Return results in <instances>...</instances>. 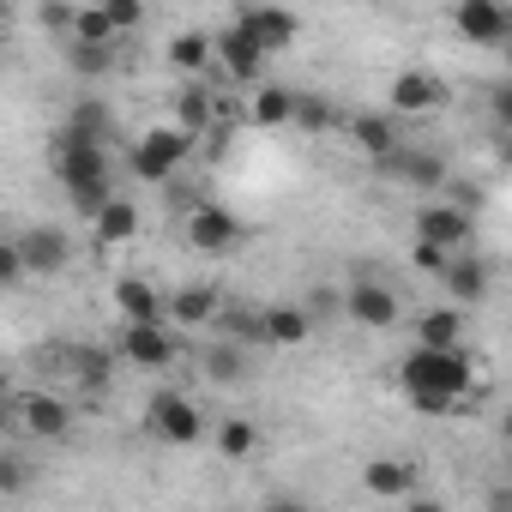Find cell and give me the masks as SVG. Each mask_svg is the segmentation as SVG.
Segmentation results:
<instances>
[{"mask_svg":"<svg viewBox=\"0 0 512 512\" xmlns=\"http://www.w3.org/2000/svg\"><path fill=\"white\" fill-rule=\"evenodd\" d=\"M398 386H404V398H410L416 410L446 416V410H458V404L470 398L476 362H470L464 350H410V356L398 362Z\"/></svg>","mask_w":512,"mask_h":512,"instance_id":"1","label":"cell"},{"mask_svg":"<svg viewBox=\"0 0 512 512\" xmlns=\"http://www.w3.org/2000/svg\"><path fill=\"white\" fill-rule=\"evenodd\" d=\"M49 169H55V181L67 187V199L85 217H97L115 199V169H109V145L103 139H85V133L61 127L55 133V151H49Z\"/></svg>","mask_w":512,"mask_h":512,"instance_id":"2","label":"cell"},{"mask_svg":"<svg viewBox=\"0 0 512 512\" xmlns=\"http://www.w3.org/2000/svg\"><path fill=\"white\" fill-rule=\"evenodd\" d=\"M145 428H151L157 440H169V446H199V440H211L205 410H199L187 392H175V386L151 392V404H145Z\"/></svg>","mask_w":512,"mask_h":512,"instance_id":"3","label":"cell"},{"mask_svg":"<svg viewBox=\"0 0 512 512\" xmlns=\"http://www.w3.org/2000/svg\"><path fill=\"white\" fill-rule=\"evenodd\" d=\"M416 241L446 247V253H470V241H476V211L458 205V199H428V205H416Z\"/></svg>","mask_w":512,"mask_h":512,"instance_id":"4","label":"cell"},{"mask_svg":"<svg viewBox=\"0 0 512 512\" xmlns=\"http://www.w3.org/2000/svg\"><path fill=\"white\" fill-rule=\"evenodd\" d=\"M13 422L31 440H67L73 434V404L61 392H49V386H31V392L13 398Z\"/></svg>","mask_w":512,"mask_h":512,"instance_id":"5","label":"cell"},{"mask_svg":"<svg viewBox=\"0 0 512 512\" xmlns=\"http://www.w3.org/2000/svg\"><path fill=\"white\" fill-rule=\"evenodd\" d=\"M193 157V139L181 127H151L139 145H133V175L139 181H175V169Z\"/></svg>","mask_w":512,"mask_h":512,"instance_id":"6","label":"cell"},{"mask_svg":"<svg viewBox=\"0 0 512 512\" xmlns=\"http://www.w3.org/2000/svg\"><path fill=\"white\" fill-rule=\"evenodd\" d=\"M452 25H458V37L476 43V49L512 43V7H500V0H458V7H452Z\"/></svg>","mask_w":512,"mask_h":512,"instance_id":"7","label":"cell"},{"mask_svg":"<svg viewBox=\"0 0 512 512\" xmlns=\"http://www.w3.org/2000/svg\"><path fill=\"white\" fill-rule=\"evenodd\" d=\"M446 103V79L428 73V67H404L392 85H386V109L392 115H434Z\"/></svg>","mask_w":512,"mask_h":512,"instance_id":"8","label":"cell"},{"mask_svg":"<svg viewBox=\"0 0 512 512\" xmlns=\"http://www.w3.org/2000/svg\"><path fill=\"white\" fill-rule=\"evenodd\" d=\"M187 241H193L199 253H229L235 241H247V223H241L235 211H223V205L199 199V205L187 211Z\"/></svg>","mask_w":512,"mask_h":512,"instance_id":"9","label":"cell"},{"mask_svg":"<svg viewBox=\"0 0 512 512\" xmlns=\"http://www.w3.org/2000/svg\"><path fill=\"white\" fill-rule=\"evenodd\" d=\"M344 314H350V326H362V332H392V326H398V296H392L380 278H356V284L344 290Z\"/></svg>","mask_w":512,"mask_h":512,"instance_id":"10","label":"cell"},{"mask_svg":"<svg viewBox=\"0 0 512 512\" xmlns=\"http://www.w3.org/2000/svg\"><path fill=\"white\" fill-rule=\"evenodd\" d=\"M121 356H127L133 368H145V374H163V368H175L181 338H175L169 320H163V326H127V332H121Z\"/></svg>","mask_w":512,"mask_h":512,"instance_id":"11","label":"cell"},{"mask_svg":"<svg viewBox=\"0 0 512 512\" xmlns=\"http://www.w3.org/2000/svg\"><path fill=\"white\" fill-rule=\"evenodd\" d=\"M235 25L260 43L266 55H278V49H290L296 37H302V19L296 13H284V7H247V13H235Z\"/></svg>","mask_w":512,"mask_h":512,"instance_id":"12","label":"cell"},{"mask_svg":"<svg viewBox=\"0 0 512 512\" xmlns=\"http://www.w3.org/2000/svg\"><path fill=\"white\" fill-rule=\"evenodd\" d=\"M217 67H223L235 85H253V79H260V67H266V49H260V43H253V37L229 19V25L217 31Z\"/></svg>","mask_w":512,"mask_h":512,"instance_id":"13","label":"cell"},{"mask_svg":"<svg viewBox=\"0 0 512 512\" xmlns=\"http://www.w3.org/2000/svg\"><path fill=\"white\" fill-rule=\"evenodd\" d=\"M392 181H404V187H416V193H440L446 187V163L434 157V151H416V145H398L386 163H380Z\"/></svg>","mask_w":512,"mask_h":512,"instance_id":"14","label":"cell"},{"mask_svg":"<svg viewBox=\"0 0 512 512\" xmlns=\"http://www.w3.org/2000/svg\"><path fill=\"white\" fill-rule=\"evenodd\" d=\"M344 133H350V145L362 151V157H374V163H386L404 139H398V121L392 115H374V109H362V115H344Z\"/></svg>","mask_w":512,"mask_h":512,"instance_id":"15","label":"cell"},{"mask_svg":"<svg viewBox=\"0 0 512 512\" xmlns=\"http://www.w3.org/2000/svg\"><path fill=\"white\" fill-rule=\"evenodd\" d=\"M115 308L127 314V326H163L169 320V296L145 278H115Z\"/></svg>","mask_w":512,"mask_h":512,"instance_id":"16","label":"cell"},{"mask_svg":"<svg viewBox=\"0 0 512 512\" xmlns=\"http://www.w3.org/2000/svg\"><path fill=\"white\" fill-rule=\"evenodd\" d=\"M416 464H404V458H368L362 464V488L374 494V500H416Z\"/></svg>","mask_w":512,"mask_h":512,"instance_id":"17","label":"cell"},{"mask_svg":"<svg viewBox=\"0 0 512 512\" xmlns=\"http://www.w3.org/2000/svg\"><path fill=\"white\" fill-rule=\"evenodd\" d=\"M223 314V296H217V284H181L175 296H169V326L181 332V326H211Z\"/></svg>","mask_w":512,"mask_h":512,"instance_id":"18","label":"cell"},{"mask_svg":"<svg viewBox=\"0 0 512 512\" xmlns=\"http://www.w3.org/2000/svg\"><path fill=\"white\" fill-rule=\"evenodd\" d=\"M175 127L199 145V139H211L217 133V91H205V85H187L181 97H175Z\"/></svg>","mask_w":512,"mask_h":512,"instance_id":"19","label":"cell"},{"mask_svg":"<svg viewBox=\"0 0 512 512\" xmlns=\"http://www.w3.org/2000/svg\"><path fill=\"white\" fill-rule=\"evenodd\" d=\"M19 247H25V266L31 272H67V260H73V241L61 235V229H25L19 235Z\"/></svg>","mask_w":512,"mask_h":512,"instance_id":"20","label":"cell"},{"mask_svg":"<svg viewBox=\"0 0 512 512\" xmlns=\"http://www.w3.org/2000/svg\"><path fill=\"white\" fill-rule=\"evenodd\" d=\"M260 314H266V344H278V350H296V344L314 338V314L296 308V302H272Z\"/></svg>","mask_w":512,"mask_h":512,"instance_id":"21","label":"cell"},{"mask_svg":"<svg viewBox=\"0 0 512 512\" xmlns=\"http://www.w3.org/2000/svg\"><path fill=\"white\" fill-rule=\"evenodd\" d=\"M416 350H464V308H428L416 320Z\"/></svg>","mask_w":512,"mask_h":512,"instance_id":"22","label":"cell"},{"mask_svg":"<svg viewBox=\"0 0 512 512\" xmlns=\"http://www.w3.org/2000/svg\"><path fill=\"white\" fill-rule=\"evenodd\" d=\"M440 290L452 296V308H476V302L488 296V266L476 260V253H458V260H452V272L440 278Z\"/></svg>","mask_w":512,"mask_h":512,"instance_id":"23","label":"cell"},{"mask_svg":"<svg viewBox=\"0 0 512 512\" xmlns=\"http://www.w3.org/2000/svg\"><path fill=\"white\" fill-rule=\"evenodd\" d=\"M169 67L187 73V79L199 85V73L217 67V37H205V31H181V37H169Z\"/></svg>","mask_w":512,"mask_h":512,"instance_id":"24","label":"cell"},{"mask_svg":"<svg viewBox=\"0 0 512 512\" xmlns=\"http://www.w3.org/2000/svg\"><path fill=\"white\" fill-rule=\"evenodd\" d=\"M91 235H97V247H121V241H133V235H139V205H133L127 193H115V199L91 217Z\"/></svg>","mask_w":512,"mask_h":512,"instance_id":"25","label":"cell"},{"mask_svg":"<svg viewBox=\"0 0 512 512\" xmlns=\"http://www.w3.org/2000/svg\"><path fill=\"white\" fill-rule=\"evenodd\" d=\"M247 121L253 127H296V91L290 85H260L247 97Z\"/></svg>","mask_w":512,"mask_h":512,"instance_id":"26","label":"cell"},{"mask_svg":"<svg viewBox=\"0 0 512 512\" xmlns=\"http://www.w3.org/2000/svg\"><path fill=\"white\" fill-rule=\"evenodd\" d=\"M199 368H205V380H217V386H229V380H241V344L235 338H217V344H205L199 350Z\"/></svg>","mask_w":512,"mask_h":512,"instance_id":"27","label":"cell"},{"mask_svg":"<svg viewBox=\"0 0 512 512\" xmlns=\"http://www.w3.org/2000/svg\"><path fill=\"white\" fill-rule=\"evenodd\" d=\"M67 368H73V380H79L85 392H103V386L115 380V362H109L103 350H67Z\"/></svg>","mask_w":512,"mask_h":512,"instance_id":"28","label":"cell"},{"mask_svg":"<svg viewBox=\"0 0 512 512\" xmlns=\"http://www.w3.org/2000/svg\"><path fill=\"white\" fill-rule=\"evenodd\" d=\"M211 440H217V452H223V458H247L253 446H260V428H253L247 416H229V422H217V434H211Z\"/></svg>","mask_w":512,"mask_h":512,"instance_id":"29","label":"cell"},{"mask_svg":"<svg viewBox=\"0 0 512 512\" xmlns=\"http://www.w3.org/2000/svg\"><path fill=\"white\" fill-rule=\"evenodd\" d=\"M73 43H97V49H115V43H121V31H115L109 7H85V13H79V25H73Z\"/></svg>","mask_w":512,"mask_h":512,"instance_id":"30","label":"cell"},{"mask_svg":"<svg viewBox=\"0 0 512 512\" xmlns=\"http://www.w3.org/2000/svg\"><path fill=\"white\" fill-rule=\"evenodd\" d=\"M296 127H302V133H332V127H338V109H332L320 91H296Z\"/></svg>","mask_w":512,"mask_h":512,"instance_id":"31","label":"cell"},{"mask_svg":"<svg viewBox=\"0 0 512 512\" xmlns=\"http://www.w3.org/2000/svg\"><path fill=\"white\" fill-rule=\"evenodd\" d=\"M67 61H73V73H85V79H103V73L115 67V49H97V43H73V49H67Z\"/></svg>","mask_w":512,"mask_h":512,"instance_id":"32","label":"cell"},{"mask_svg":"<svg viewBox=\"0 0 512 512\" xmlns=\"http://www.w3.org/2000/svg\"><path fill=\"white\" fill-rule=\"evenodd\" d=\"M31 278V266H25V247H19V235L13 241H0V290H19Z\"/></svg>","mask_w":512,"mask_h":512,"instance_id":"33","label":"cell"},{"mask_svg":"<svg viewBox=\"0 0 512 512\" xmlns=\"http://www.w3.org/2000/svg\"><path fill=\"white\" fill-rule=\"evenodd\" d=\"M73 133H85V139H103L109 133V109H103V97H85L79 109H73V121H67Z\"/></svg>","mask_w":512,"mask_h":512,"instance_id":"34","label":"cell"},{"mask_svg":"<svg viewBox=\"0 0 512 512\" xmlns=\"http://www.w3.org/2000/svg\"><path fill=\"white\" fill-rule=\"evenodd\" d=\"M410 260H416V272H428V278H446L458 253H446V247H428V241H416V247H410Z\"/></svg>","mask_w":512,"mask_h":512,"instance_id":"35","label":"cell"},{"mask_svg":"<svg viewBox=\"0 0 512 512\" xmlns=\"http://www.w3.org/2000/svg\"><path fill=\"white\" fill-rule=\"evenodd\" d=\"M488 115H494V121H500V127H506V139H512V79H506V85H494V91H488Z\"/></svg>","mask_w":512,"mask_h":512,"instance_id":"36","label":"cell"},{"mask_svg":"<svg viewBox=\"0 0 512 512\" xmlns=\"http://www.w3.org/2000/svg\"><path fill=\"white\" fill-rule=\"evenodd\" d=\"M109 19H115V31L127 37V31H139V25H145V7H133V0H109Z\"/></svg>","mask_w":512,"mask_h":512,"instance_id":"37","label":"cell"},{"mask_svg":"<svg viewBox=\"0 0 512 512\" xmlns=\"http://www.w3.org/2000/svg\"><path fill=\"white\" fill-rule=\"evenodd\" d=\"M0 488H7V494H19V488H25V458H19V452L0 458Z\"/></svg>","mask_w":512,"mask_h":512,"instance_id":"38","label":"cell"},{"mask_svg":"<svg viewBox=\"0 0 512 512\" xmlns=\"http://www.w3.org/2000/svg\"><path fill=\"white\" fill-rule=\"evenodd\" d=\"M43 25H49V31H73L79 13H73V7H43Z\"/></svg>","mask_w":512,"mask_h":512,"instance_id":"39","label":"cell"},{"mask_svg":"<svg viewBox=\"0 0 512 512\" xmlns=\"http://www.w3.org/2000/svg\"><path fill=\"white\" fill-rule=\"evenodd\" d=\"M488 512H512V482H494L488 488Z\"/></svg>","mask_w":512,"mask_h":512,"instance_id":"40","label":"cell"},{"mask_svg":"<svg viewBox=\"0 0 512 512\" xmlns=\"http://www.w3.org/2000/svg\"><path fill=\"white\" fill-rule=\"evenodd\" d=\"M404 512H446V500H434V494H416V500H404Z\"/></svg>","mask_w":512,"mask_h":512,"instance_id":"41","label":"cell"},{"mask_svg":"<svg viewBox=\"0 0 512 512\" xmlns=\"http://www.w3.org/2000/svg\"><path fill=\"white\" fill-rule=\"evenodd\" d=\"M266 512H314V506H302V500H272Z\"/></svg>","mask_w":512,"mask_h":512,"instance_id":"42","label":"cell"},{"mask_svg":"<svg viewBox=\"0 0 512 512\" xmlns=\"http://www.w3.org/2000/svg\"><path fill=\"white\" fill-rule=\"evenodd\" d=\"M500 440H506V446H512V410H506V416H500Z\"/></svg>","mask_w":512,"mask_h":512,"instance_id":"43","label":"cell"},{"mask_svg":"<svg viewBox=\"0 0 512 512\" xmlns=\"http://www.w3.org/2000/svg\"><path fill=\"white\" fill-rule=\"evenodd\" d=\"M506 157H512V139H506Z\"/></svg>","mask_w":512,"mask_h":512,"instance_id":"44","label":"cell"}]
</instances>
